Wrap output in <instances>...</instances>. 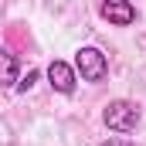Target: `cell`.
Returning <instances> with one entry per match:
<instances>
[{"mask_svg":"<svg viewBox=\"0 0 146 146\" xmlns=\"http://www.w3.org/2000/svg\"><path fill=\"white\" fill-rule=\"evenodd\" d=\"M139 119H143V112H139L136 102H129V99H112L109 106L102 109V122L109 126L112 133H119V136L133 133L139 126Z\"/></svg>","mask_w":146,"mask_h":146,"instance_id":"1","label":"cell"},{"mask_svg":"<svg viewBox=\"0 0 146 146\" xmlns=\"http://www.w3.org/2000/svg\"><path fill=\"white\" fill-rule=\"evenodd\" d=\"M75 68L82 75V82H102L109 75V58L99 51V48H78L75 51Z\"/></svg>","mask_w":146,"mask_h":146,"instance_id":"2","label":"cell"},{"mask_svg":"<svg viewBox=\"0 0 146 146\" xmlns=\"http://www.w3.org/2000/svg\"><path fill=\"white\" fill-rule=\"evenodd\" d=\"M99 14H102L109 24H115V27H129V24L136 21V7H133V0H102Z\"/></svg>","mask_w":146,"mask_h":146,"instance_id":"3","label":"cell"},{"mask_svg":"<svg viewBox=\"0 0 146 146\" xmlns=\"http://www.w3.org/2000/svg\"><path fill=\"white\" fill-rule=\"evenodd\" d=\"M48 78H51V88L54 92H61V95H72L75 92V68L68 65V61H51L48 65Z\"/></svg>","mask_w":146,"mask_h":146,"instance_id":"4","label":"cell"},{"mask_svg":"<svg viewBox=\"0 0 146 146\" xmlns=\"http://www.w3.org/2000/svg\"><path fill=\"white\" fill-rule=\"evenodd\" d=\"M17 78H21L17 54H10L7 48H0V85H17Z\"/></svg>","mask_w":146,"mask_h":146,"instance_id":"5","label":"cell"},{"mask_svg":"<svg viewBox=\"0 0 146 146\" xmlns=\"http://www.w3.org/2000/svg\"><path fill=\"white\" fill-rule=\"evenodd\" d=\"M34 82H37V72L31 68L24 78H17V92H27V88H34Z\"/></svg>","mask_w":146,"mask_h":146,"instance_id":"6","label":"cell"},{"mask_svg":"<svg viewBox=\"0 0 146 146\" xmlns=\"http://www.w3.org/2000/svg\"><path fill=\"white\" fill-rule=\"evenodd\" d=\"M95 146H139V143H133L126 136H112V139H102V143H95Z\"/></svg>","mask_w":146,"mask_h":146,"instance_id":"7","label":"cell"}]
</instances>
